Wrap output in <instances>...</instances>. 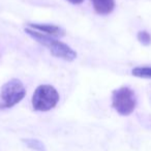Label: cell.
Segmentation results:
<instances>
[{
    "instance_id": "6da1fadb",
    "label": "cell",
    "mask_w": 151,
    "mask_h": 151,
    "mask_svg": "<svg viewBox=\"0 0 151 151\" xmlns=\"http://www.w3.org/2000/svg\"><path fill=\"white\" fill-rule=\"evenodd\" d=\"M25 32L30 37L33 38L34 40L40 42L42 46L47 47L53 56L57 57V58H61L66 61H73L77 58V53L70 47L67 46L64 42L54 38L53 36L47 35V34L33 30L29 27L25 28Z\"/></svg>"
},
{
    "instance_id": "5b68a950",
    "label": "cell",
    "mask_w": 151,
    "mask_h": 151,
    "mask_svg": "<svg viewBox=\"0 0 151 151\" xmlns=\"http://www.w3.org/2000/svg\"><path fill=\"white\" fill-rule=\"evenodd\" d=\"M29 28L36 31L44 32V34L47 35L53 36V37H60V36L64 35V30L61 29L60 27L56 25H51V24H34V23H29L28 24Z\"/></svg>"
},
{
    "instance_id": "7a4b0ae2",
    "label": "cell",
    "mask_w": 151,
    "mask_h": 151,
    "mask_svg": "<svg viewBox=\"0 0 151 151\" xmlns=\"http://www.w3.org/2000/svg\"><path fill=\"white\" fill-rule=\"evenodd\" d=\"M58 101L59 93L51 85H40L32 95V107L35 111H50L56 107Z\"/></svg>"
},
{
    "instance_id": "30bf717a",
    "label": "cell",
    "mask_w": 151,
    "mask_h": 151,
    "mask_svg": "<svg viewBox=\"0 0 151 151\" xmlns=\"http://www.w3.org/2000/svg\"><path fill=\"white\" fill-rule=\"evenodd\" d=\"M67 1L73 4H81L82 2H84V0H67Z\"/></svg>"
},
{
    "instance_id": "277c9868",
    "label": "cell",
    "mask_w": 151,
    "mask_h": 151,
    "mask_svg": "<svg viewBox=\"0 0 151 151\" xmlns=\"http://www.w3.org/2000/svg\"><path fill=\"white\" fill-rule=\"evenodd\" d=\"M26 94V89L23 83L18 79H12L1 87L0 96L2 104L0 108H12L19 104Z\"/></svg>"
},
{
    "instance_id": "52a82bcc",
    "label": "cell",
    "mask_w": 151,
    "mask_h": 151,
    "mask_svg": "<svg viewBox=\"0 0 151 151\" xmlns=\"http://www.w3.org/2000/svg\"><path fill=\"white\" fill-rule=\"evenodd\" d=\"M22 141L26 146L34 151H47L45 144L37 139H23Z\"/></svg>"
},
{
    "instance_id": "3957f363",
    "label": "cell",
    "mask_w": 151,
    "mask_h": 151,
    "mask_svg": "<svg viewBox=\"0 0 151 151\" xmlns=\"http://www.w3.org/2000/svg\"><path fill=\"white\" fill-rule=\"evenodd\" d=\"M112 106L121 116H128L137 107V96L129 87H121L113 91Z\"/></svg>"
},
{
    "instance_id": "9c48e42d",
    "label": "cell",
    "mask_w": 151,
    "mask_h": 151,
    "mask_svg": "<svg viewBox=\"0 0 151 151\" xmlns=\"http://www.w3.org/2000/svg\"><path fill=\"white\" fill-rule=\"evenodd\" d=\"M138 40L144 46H149L151 44V35L147 31H140L138 33Z\"/></svg>"
},
{
    "instance_id": "8992f818",
    "label": "cell",
    "mask_w": 151,
    "mask_h": 151,
    "mask_svg": "<svg viewBox=\"0 0 151 151\" xmlns=\"http://www.w3.org/2000/svg\"><path fill=\"white\" fill-rule=\"evenodd\" d=\"M94 11L99 15H109L113 12L115 7V1L114 0H91Z\"/></svg>"
},
{
    "instance_id": "ba28073f",
    "label": "cell",
    "mask_w": 151,
    "mask_h": 151,
    "mask_svg": "<svg viewBox=\"0 0 151 151\" xmlns=\"http://www.w3.org/2000/svg\"><path fill=\"white\" fill-rule=\"evenodd\" d=\"M132 76L143 79H151V67L148 66H138L132 70Z\"/></svg>"
}]
</instances>
